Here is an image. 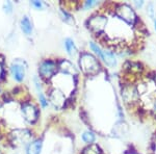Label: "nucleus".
<instances>
[{
  "label": "nucleus",
  "instance_id": "f257e3e1",
  "mask_svg": "<svg viewBox=\"0 0 156 154\" xmlns=\"http://www.w3.org/2000/svg\"><path fill=\"white\" fill-rule=\"evenodd\" d=\"M115 13L119 18L130 25H136L140 21L134 9L128 4H117L115 7Z\"/></svg>",
  "mask_w": 156,
  "mask_h": 154
},
{
  "label": "nucleus",
  "instance_id": "f03ea898",
  "mask_svg": "<svg viewBox=\"0 0 156 154\" xmlns=\"http://www.w3.org/2000/svg\"><path fill=\"white\" fill-rule=\"evenodd\" d=\"M79 65L81 67L82 71L85 74L89 75H95L100 71V65L99 62L90 53H82L80 56Z\"/></svg>",
  "mask_w": 156,
  "mask_h": 154
},
{
  "label": "nucleus",
  "instance_id": "7ed1b4c3",
  "mask_svg": "<svg viewBox=\"0 0 156 154\" xmlns=\"http://www.w3.org/2000/svg\"><path fill=\"white\" fill-rule=\"evenodd\" d=\"M122 98L125 104H127L128 106H133L134 104H136L140 98L136 87L132 83H125L122 89Z\"/></svg>",
  "mask_w": 156,
  "mask_h": 154
},
{
  "label": "nucleus",
  "instance_id": "20e7f679",
  "mask_svg": "<svg viewBox=\"0 0 156 154\" xmlns=\"http://www.w3.org/2000/svg\"><path fill=\"white\" fill-rule=\"evenodd\" d=\"M106 24H107V18L105 16H103V15H97L95 17H92L87 21L89 28L97 34H101L103 30H104Z\"/></svg>",
  "mask_w": 156,
  "mask_h": 154
},
{
  "label": "nucleus",
  "instance_id": "39448f33",
  "mask_svg": "<svg viewBox=\"0 0 156 154\" xmlns=\"http://www.w3.org/2000/svg\"><path fill=\"white\" fill-rule=\"evenodd\" d=\"M57 69V66L54 62L52 60H45L40 65L39 72L41 74V76L45 79H49L55 74Z\"/></svg>",
  "mask_w": 156,
  "mask_h": 154
},
{
  "label": "nucleus",
  "instance_id": "423d86ee",
  "mask_svg": "<svg viewBox=\"0 0 156 154\" xmlns=\"http://www.w3.org/2000/svg\"><path fill=\"white\" fill-rule=\"evenodd\" d=\"M22 113H24V117L28 122L34 123L37 121V109L32 104H29V103H25L22 106Z\"/></svg>",
  "mask_w": 156,
  "mask_h": 154
},
{
  "label": "nucleus",
  "instance_id": "0eeeda50",
  "mask_svg": "<svg viewBox=\"0 0 156 154\" xmlns=\"http://www.w3.org/2000/svg\"><path fill=\"white\" fill-rule=\"evenodd\" d=\"M11 71H12V76H14V78L17 80V81L21 82L22 80L24 79V77H25V68L21 64H20L19 62L12 63V66H11Z\"/></svg>",
  "mask_w": 156,
  "mask_h": 154
},
{
  "label": "nucleus",
  "instance_id": "6e6552de",
  "mask_svg": "<svg viewBox=\"0 0 156 154\" xmlns=\"http://www.w3.org/2000/svg\"><path fill=\"white\" fill-rule=\"evenodd\" d=\"M50 99H51V102L53 103V105L55 107L64 106L65 102H66L65 95L62 94V92H58V91H56V90H54L53 92L50 94Z\"/></svg>",
  "mask_w": 156,
  "mask_h": 154
},
{
  "label": "nucleus",
  "instance_id": "1a4fd4ad",
  "mask_svg": "<svg viewBox=\"0 0 156 154\" xmlns=\"http://www.w3.org/2000/svg\"><path fill=\"white\" fill-rule=\"evenodd\" d=\"M101 59L106 64L108 67L114 68L117 66V57L112 51H107V50H102V56Z\"/></svg>",
  "mask_w": 156,
  "mask_h": 154
},
{
  "label": "nucleus",
  "instance_id": "9d476101",
  "mask_svg": "<svg viewBox=\"0 0 156 154\" xmlns=\"http://www.w3.org/2000/svg\"><path fill=\"white\" fill-rule=\"evenodd\" d=\"M42 150V141L36 140L32 143H30L27 147V154H40Z\"/></svg>",
  "mask_w": 156,
  "mask_h": 154
},
{
  "label": "nucleus",
  "instance_id": "9b49d317",
  "mask_svg": "<svg viewBox=\"0 0 156 154\" xmlns=\"http://www.w3.org/2000/svg\"><path fill=\"white\" fill-rule=\"evenodd\" d=\"M21 28L23 30V32L27 36H30L32 32V24L29 21L28 17L24 16L21 20Z\"/></svg>",
  "mask_w": 156,
  "mask_h": 154
},
{
  "label": "nucleus",
  "instance_id": "f8f14e48",
  "mask_svg": "<svg viewBox=\"0 0 156 154\" xmlns=\"http://www.w3.org/2000/svg\"><path fill=\"white\" fill-rule=\"evenodd\" d=\"M19 133H20V134H18V132H17V131H15L14 136L16 138V140H17V138L20 140V143L27 142V141L30 138V136H31V134H30L27 130H19Z\"/></svg>",
  "mask_w": 156,
  "mask_h": 154
},
{
  "label": "nucleus",
  "instance_id": "ddd939ff",
  "mask_svg": "<svg viewBox=\"0 0 156 154\" xmlns=\"http://www.w3.org/2000/svg\"><path fill=\"white\" fill-rule=\"evenodd\" d=\"M65 48H66L67 52L69 55H73L76 51V47H75V44H74V41L70 38L65 40Z\"/></svg>",
  "mask_w": 156,
  "mask_h": 154
},
{
  "label": "nucleus",
  "instance_id": "4468645a",
  "mask_svg": "<svg viewBox=\"0 0 156 154\" xmlns=\"http://www.w3.org/2000/svg\"><path fill=\"white\" fill-rule=\"evenodd\" d=\"M82 154H102L101 149L99 148V146L95 145V144H92L89 147H87L83 150Z\"/></svg>",
  "mask_w": 156,
  "mask_h": 154
},
{
  "label": "nucleus",
  "instance_id": "2eb2a0df",
  "mask_svg": "<svg viewBox=\"0 0 156 154\" xmlns=\"http://www.w3.org/2000/svg\"><path fill=\"white\" fill-rule=\"evenodd\" d=\"M95 138H96V136H95L94 132L93 131H84L83 134H82V141L87 144H92L95 142Z\"/></svg>",
  "mask_w": 156,
  "mask_h": 154
},
{
  "label": "nucleus",
  "instance_id": "dca6fc26",
  "mask_svg": "<svg viewBox=\"0 0 156 154\" xmlns=\"http://www.w3.org/2000/svg\"><path fill=\"white\" fill-rule=\"evenodd\" d=\"M59 68L64 72H67V73H73V72H74V66H73L70 62H68V60H62V62L60 63Z\"/></svg>",
  "mask_w": 156,
  "mask_h": 154
},
{
  "label": "nucleus",
  "instance_id": "f3484780",
  "mask_svg": "<svg viewBox=\"0 0 156 154\" xmlns=\"http://www.w3.org/2000/svg\"><path fill=\"white\" fill-rule=\"evenodd\" d=\"M98 4V1H95V0H89V1H85L84 3V9H92V7H94L95 5H97Z\"/></svg>",
  "mask_w": 156,
  "mask_h": 154
},
{
  "label": "nucleus",
  "instance_id": "a211bd4d",
  "mask_svg": "<svg viewBox=\"0 0 156 154\" xmlns=\"http://www.w3.org/2000/svg\"><path fill=\"white\" fill-rule=\"evenodd\" d=\"M60 13H62V17H64V20L66 22H71V20H72V17H71V15L69 14L67 11H65V9H60Z\"/></svg>",
  "mask_w": 156,
  "mask_h": 154
},
{
  "label": "nucleus",
  "instance_id": "6ab92c4d",
  "mask_svg": "<svg viewBox=\"0 0 156 154\" xmlns=\"http://www.w3.org/2000/svg\"><path fill=\"white\" fill-rule=\"evenodd\" d=\"M39 97H40V102H41L42 106H43V107H46L47 105H48V102H47L46 98L44 97V95H43L42 93H40V94H39Z\"/></svg>",
  "mask_w": 156,
  "mask_h": 154
},
{
  "label": "nucleus",
  "instance_id": "aec40b11",
  "mask_svg": "<svg viewBox=\"0 0 156 154\" xmlns=\"http://www.w3.org/2000/svg\"><path fill=\"white\" fill-rule=\"evenodd\" d=\"M12 5L9 1H7L5 4H4V11L6 13H12Z\"/></svg>",
  "mask_w": 156,
  "mask_h": 154
},
{
  "label": "nucleus",
  "instance_id": "412c9836",
  "mask_svg": "<svg viewBox=\"0 0 156 154\" xmlns=\"http://www.w3.org/2000/svg\"><path fill=\"white\" fill-rule=\"evenodd\" d=\"M31 4L34 5V7H37V9H43V3L41 1H32Z\"/></svg>",
  "mask_w": 156,
  "mask_h": 154
},
{
  "label": "nucleus",
  "instance_id": "4be33fe9",
  "mask_svg": "<svg viewBox=\"0 0 156 154\" xmlns=\"http://www.w3.org/2000/svg\"><path fill=\"white\" fill-rule=\"evenodd\" d=\"M147 12H149L150 17L153 18V13H154V11H153V3H149V5L147 7Z\"/></svg>",
  "mask_w": 156,
  "mask_h": 154
},
{
  "label": "nucleus",
  "instance_id": "5701e85b",
  "mask_svg": "<svg viewBox=\"0 0 156 154\" xmlns=\"http://www.w3.org/2000/svg\"><path fill=\"white\" fill-rule=\"evenodd\" d=\"M152 113H153V116L156 118V98L152 103Z\"/></svg>",
  "mask_w": 156,
  "mask_h": 154
},
{
  "label": "nucleus",
  "instance_id": "b1692460",
  "mask_svg": "<svg viewBox=\"0 0 156 154\" xmlns=\"http://www.w3.org/2000/svg\"><path fill=\"white\" fill-rule=\"evenodd\" d=\"M134 5L137 7V9H140L143 5H144V1H134Z\"/></svg>",
  "mask_w": 156,
  "mask_h": 154
},
{
  "label": "nucleus",
  "instance_id": "393cba45",
  "mask_svg": "<svg viewBox=\"0 0 156 154\" xmlns=\"http://www.w3.org/2000/svg\"><path fill=\"white\" fill-rule=\"evenodd\" d=\"M154 27H155V30H156V19H155V21H154Z\"/></svg>",
  "mask_w": 156,
  "mask_h": 154
}]
</instances>
